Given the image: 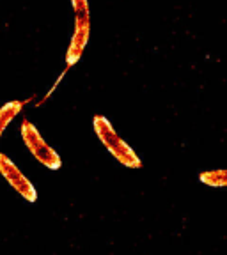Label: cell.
I'll use <instances>...</instances> for the list:
<instances>
[{
	"instance_id": "1",
	"label": "cell",
	"mask_w": 227,
	"mask_h": 255,
	"mask_svg": "<svg viewBox=\"0 0 227 255\" xmlns=\"http://www.w3.org/2000/svg\"><path fill=\"white\" fill-rule=\"evenodd\" d=\"M92 128H94L96 136L100 138V142L103 143L107 151L110 152L114 158L119 161L121 165L128 168H142V159L137 156V152L133 151L128 142H124L119 136V133L116 131V128L112 126V123L103 116H94L92 119Z\"/></svg>"
},
{
	"instance_id": "2",
	"label": "cell",
	"mask_w": 227,
	"mask_h": 255,
	"mask_svg": "<svg viewBox=\"0 0 227 255\" xmlns=\"http://www.w3.org/2000/svg\"><path fill=\"white\" fill-rule=\"evenodd\" d=\"M71 7L75 12V32H73L71 43H69L68 52H66V71L82 59V53H84L89 43V36H91L89 0H71Z\"/></svg>"
},
{
	"instance_id": "3",
	"label": "cell",
	"mask_w": 227,
	"mask_h": 255,
	"mask_svg": "<svg viewBox=\"0 0 227 255\" xmlns=\"http://www.w3.org/2000/svg\"><path fill=\"white\" fill-rule=\"evenodd\" d=\"M21 140L25 142V145H27V149L30 151V154L34 156L41 165H44V167L50 168V170H59V168L62 167V158L59 156V152L53 147H50L48 142H44L41 133L37 131V128L28 119L21 121Z\"/></svg>"
},
{
	"instance_id": "4",
	"label": "cell",
	"mask_w": 227,
	"mask_h": 255,
	"mask_svg": "<svg viewBox=\"0 0 227 255\" xmlns=\"http://www.w3.org/2000/svg\"><path fill=\"white\" fill-rule=\"evenodd\" d=\"M0 174L27 202H36L37 200L36 186L25 177V174L16 167L14 161L9 156L2 154V152H0Z\"/></svg>"
},
{
	"instance_id": "5",
	"label": "cell",
	"mask_w": 227,
	"mask_h": 255,
	"mask_svg": "<svg viewBox=\"0 0 227 255\" xmlns=\"http://www.w3.org/2000/svg\"><path fill=\"white\" fill-rule=\"evenodd\" d=\"M21 110H23V101H9L0 108V140H2L5 128L12 123V119L18 114H21Z\"/></svg>"
},
{
	"instance_id": "6",
	"label": "cell",
	"mask_w": 227,
	"mask_h": 255,
	"mask_svg": "<svg viewBox=\"0 0 227 255\" xmlns=\"http://www.w3.org/2000/svg\"><path fill=\"white\" fill-rule=\"evenodd\" d=\"M199 181L212 188L227 186V168H215V170H204L199 174Z\"/></svg>"
}]
</instances>
